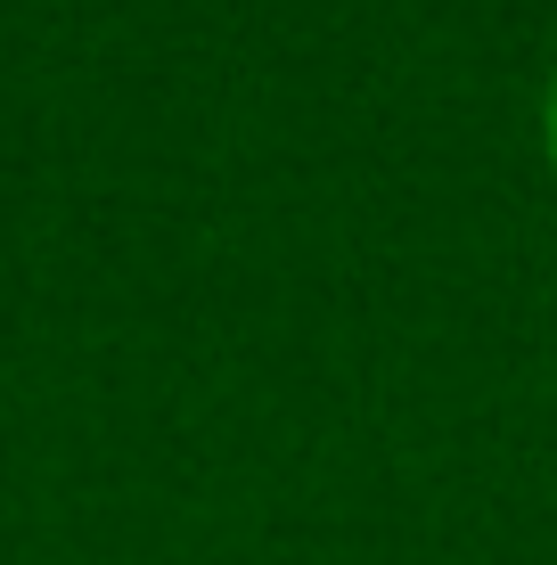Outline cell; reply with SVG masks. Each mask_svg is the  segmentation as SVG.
<instances>
[{
	"mask_svg": "<svg viewBox=\"0 0 557 565\" xmlns=\"http://www.w3.org/2000/svg\"><path fill=\"white\" fill-rule=\"evenodd\" d=\"M542 164H549V181H557V66H549V83H542Z\"/></svg>",
	"mask_w": 557,
	"mask_h": 565,
	"instance_id": "6da1fadb",
	"label": "cell"
}]
</instances>
